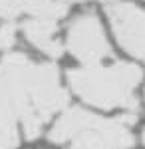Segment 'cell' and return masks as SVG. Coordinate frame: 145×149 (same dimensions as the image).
<instances>
[{"mask_svg": "<svg viewBox=\"0 0 145 149\" xmlns=\"http://www.w3.org/2000/svg\"><path fill=\"white\" fill-rule=\"evenodd\" d=\"M141 68L135 64H113L100 66L91 64L78 70H70L68 81L72 90L78 93L86 103L101 109L125 107L137 109V100L133 95L135 86L141 81Z\"/></svg>", "mask_w": 145, "mask_h": 149, "instance_id": "6da1fadb", "label": "cell"}, {"mask_svg": "<svg viewBox=\"0 0 145 149\" xmlns=\"http://www.w3.org/2000/svg\"><path fill=\"white\" fill-rule=\"evenodd\" d=\"M32 62L24 54H10L0 64V127L12 125L14 119L36 113L30 100ZM40 115V113H38Z\"/></svg>", "mask_w": 145, "mask_h": 149, "instance_id": "7a4b0ae2", "label": "cell"}, {"mask_svg": "<svg viewBox=\"0 0 145 149\" xmlns=\"http://www.w3.org/2000/svg\"><path fill=\"white\" fill-rule=\"evenodd\" d=\"M66 48L74 58H78L82 64L91 66L100 64L103 58L112 54V48L107 42V36L103 32L100 18L91 12L78 16L68 28Z\"/></svg>", "mask_w": 145, "mask_h": 149, "instance_id": "3957f363", "label": "cell"}, {"mask_svg": "<svg viewBox=\"0 0 145 149\" xmlns=\"http://www.w3.org/2000/svg\"><path fill=\"white\" fill-rule=\"evenodd\" d=\"M135 121V113L115 119L98 117L93 125L74 137L70 149H127L133 145V133L129 125Z\"/></svg>", "mask_w": 145, "mask_h": 149, "instance_id": "277c9868", "label": "cell"}, {"mask_svg": "<svg viewBox=\"0 0 145 149\" xmlns=\"http://www.w3.org/2000/svg\"><path fill=\"white\" fill-rule=\"evenodd\" d=\"M113 34L133 58H145V10L133 2H113L107 8Z\"/></svg>", "mask_w": 145, "mask_h": 149, "instance_id": "5b68a950", "label": "cell"}, {"mask_svg": "<svg viewBox=\"0 0 145 149\" xmlns=\"http://www.w3.org/2000/svg\"><path fill=\"white\" fill-rule=\"evenodd\" d=\"M30 100L36 113L44 119L66 107L68 93L60 86V72L54 64H38L30 70Z\"/></svg>", "mask_w": 145, "mask_h": 149, "instance_id": "8992f818", "label": "cell"}, {"mask_svg": "<svg viewBox=\"0 0 145 149\" xmlns=\"http://www.w3.org/2000/svg\"><path fill=\"white\" fill-rule=\"evenodd\" d=\"M26 40L38 48L40 52H44L50 58H58L64 52V44L58 38V28L56 20H46V18H34L30 22L22 26Z\"/></svg>", "mask_w": 145, "mask_h": 149, "instance_id": "52a82bcc", "label": "cell"}, {"mask_svg": "<svg viewBox=\"0 0 145 149\" xmlns=\"http://www.w3.org/2000/svg\"><path fill=\"white\" fill-rule=\"evenodd\" d=\"M98 119V115L89 113L88 109L82 107H72L66 113L58 119L52 131H50V141L54 143H64L68 139H74L78 133H82L84 129L93 125V121Z\"/></svg>", "mask_w": 145, "mask_h": 149, "instance_id": "ba28073f", "label": "cell"}, {"mask_svg": "<svg viewBox=\"0 0 145 149\" xmlns=\"http://www.w3.org/2000/svg\"><path fill=\"white\" fill-rule=\"evenodd\" d=\"M26 12H30L34 18L58 20L66 16L68 4L64 0H26Z\"/></svg>", "mask_w": 145, "mask_h": 149, "instance_id": "9c48e42d", "label": "cell"}, {"mask_svg": "<svg viewBox=\"0 0 145 149\" xmlns=\"http://www.w3.org/2000/svg\"><path fill=\"white\" fill-rule=\"evenodd\" d=\"M26 12V0H0V18L12 20Z\"/></svg>", "mask_w": 145, "mask_h": 149, "instance_id": "30bf717a", "label": "cell"}, {"mask_svg": "<svg viewBox=\"0 0 145 149\" xmlns=\"http://www.w3.org/2000/svg\"><path fill=\"white\" fill-rule=\"evenodd\" d=\"M18 131L14 123L12 125H2L0 127V149H14L18 147Z\"/></svg>", "mask_w": 145, "mask_h": 149, "instance_id": "8fae6325", "label": "cell"}, {"mask_svg": "<svg viewBox=\"0 0 145 149\" xmlns=\"http://www.w3.org/2000/svg\"><path fill=\"white\" fill-rule=\"evenodd\" d=\"M16 40V26L14 24H2L0 26V48L8 50Z\"/></svg>", "mask_w": 145, "mask_h": 149, "instance_id": "7c38bea8", "label": "cell"}, {"mask_svg": "<svg viewBox=\"0 0 145 149\" xmlns=\"http://www.w3.org/2000/svg\"><path fill=\"white\" fill-rule=\"evenodd\" d=\"M141 141H143V145H145V127H143V131H141Z\"/></svg>", "mask_w": 145, "mask_h": 149, "instance_id": "4fadbf2b", "label": "cell"}, {"mask_svg": "<svg viewBox=\"0 0 145 149\" xmlns=\"http://www.w3.org/2000/svg\"><path fill=\"white\" fill-rule=\"evenodd\" d=\"M101 2H105V4H109V2H115V0H101Z\"/></svg>", "mask_w": 145, "mask_h": 149, "instance_id": "5bb4252c", "label": "cell"}, {"mask_svg": "<svg viewBox=\"0 0 145 149\" xmlns=\"http://www.w3.org/2000/svg\"><path fill=\"white\" fill-rule=\"evenodd\" d=\"M64 2H82V0H64Z\"/></svg>", "mask_w": 145, "mask_h": 149, "instance_id": "9a60e30c", "label": "cell"}]
</instances>
